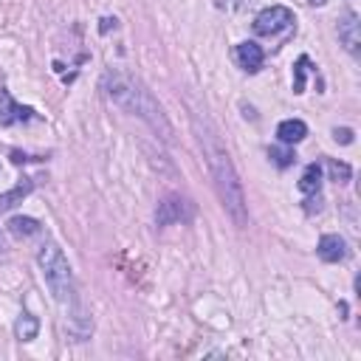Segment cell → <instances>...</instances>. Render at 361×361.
<instances>
[{
  "label": "cell",
  "mask_w": 361,
  "mask_h": 361,
  "mask_svg": "<svg viewBox=\"0 0 361 361\" xmlns=\"http://www.w3.org/2000/svg\"><path fill=\"white\" fill-rule=\"evenodd\" d=\"M37 265L42 271V279L54 296V302L59 305L62 310V322H65V330L71 333L73 341H85L90 338L93 333V319L79 296V288L73 282V271L62 254V248L56 243H42L39 254H37Z\"/></svg>",
  "instance_id": "1"
},
{
  "label": "cell",
  "mask_w": 361,
  "mask_h": 361,
  "mask_svg": "<svg viewBox=\"0 0 361 361\" xmlns=\"http://www.w3.org/2000/svg\"><path fill=\"white\" fill-rule=\"evenodd\" d=\"M195 130H197L209 172L214 178V192L220 197V206L234 220V226H245L248 223V206H245L243 183H240V175H237V169L231 164L228 149L223 147V141H220V135H217V130L212 127L209 118L200 121V116H195Z\"/></svg>",
  "instance_id": "2"
},
{
  "label": "cell",
  "mask_w": 361,
  "mask_h": 361,
  "mask_svg": "<svg viewBox=\"0 0 361 361\" xmlns=\"http://www.w3.org/2000/svg\"><path fill=\"white\" fill-rule=\"evenodd\" d=\"M102 90H104V96H107L116 107H121V110H127V113L144 118L164 141H172V127H169V121H166L161 104H158V102L149 96V90H144L135 79H130V76L121 73V71H107V73L102 76Z\"/></svg>",
  "instance_id": "3"
},
{
  "label": "cell",
  "mask_w": 361,
  "mask_h": 361,
  "mask_svg": "<svg viewBox=\"0 0 361 361\" xmlns=\"http://www.w3.org/2000/svg\"><path fill=\"white\" fill-rule=\"evenodd\" d=\"M195 217V206L180 197V195H164L158 209H155V223L158 226H175V223H189Z\"/></svg>",
  "instance_id": "4"
},
{
  "label": "cell",
  "mask_w": 361,
  "mask_h": 361,
  "mask_svg": "<svg viewBox=\"0 0 361 361\" xmlns=\"http://www.w3.org/2000/svg\"><path fill=\"white\" fill-rule=\"evenodd\" d=\"M293 25V11L285 8V6H271V8H262L257 17H254V31L259 37H274L285 28Z\"/></svg>",
  "instance_id": "5"
},
{
  "label": "cell",
  "mask_w": 361,
  "mask_h": 361,
  "mask_svg": "<svg viewBox=\"0 0 361 361\" xmlns=\"http://www.w3.org/2000/svg\"><path fill=\"white\" fill-rule=\"evenodd\" d=\"M338 39H341V45H344L353 56L361 54V23H358V14H355V11H347V14L338 20Z\"/></svg>",
  "instance_id": "6"
},
{
  "label": "cell",
  "mask_w": 361,
  "mask_h": 361,
  "mask_svg": "<svg viewBox=\"0 0 361 361\" xmlns=\"http://www.w3.org/2000/svg\"><path fill=\"white\" fill-rule=\"evenodd\" d=\"M28 118H34V110L17 104V102L11 99V93L0 87V124H3V127H11V124L28 121Z\"/></svg>",
  "instance_id": "7"
},
{
  "label": "cell",
  "mask_w": 361,
  "mask_h": 361,
  "mask_svg": "<svg viewBox=\"0 0 361 361\" xmlns=\"http://www.w3.org/2000/svg\"><path fill=\"white\" fill-rule=\"evenodd\" d=\"M234 56H237L240 68H243V71H248V73H257V71L262 68V59H265L262 48H259L257 42H251V39L240 42V45L234 48Z\"/></svg>",
  "instance_id": "8"
},
{
  "label": "cell",
  "mask_w": 361,
  "mask_h": 361,
  "mask_svg": "<svg viewBox=\"0 0 361 361\" xmlns=\"http://www.w3.org/2000/svg\"><path fill=\"white\" fill-rule=\"evenodd\" d=\"M316 254H319V259H324V262H341V259L347 257V243H344V237H338V234H324V237L319 240V245H316Z\"/></svg>",
  "instance_id": "9"
},
{
  "label": "cell",
  "mask_w": 361,
  "mask_h": 361,
  "mask_svg": "<svg viewBox=\"0 0 361 361\" xmlns=\"http://www.w3.org/2000/svg\"><path fill=\"white\" fill-rule=\"evenodd\" d=\"M305 135H307V124H305L302 118H285V121L276 127V138H279L285 147L299 144Z\"/></svg>",
  "instance_id": "10"
},
{
  "label": "cell",
  "mask_w": 361,
  "mask_h": 361,
  "mask_svg": "<svg viewBox=\"0 0 361 361\" xmlns=\"http://www.w3.org/2000/svg\"><path fill=\"white\" fill-rule=\"evenodd\" d=\"M31 189H34V178H23L17 186H11L8 192H3V195H0V212H8V209H14L17 203H23V200L31 195Z\"/></svg>",
  "instance_id": "11"
},
{
  "label": "cell",
  "mask_w": 361,
  "mask_h": 361,
  "mask_svg": "<svg viewBox=\"0 0 361 361\" xmlns=\"http://www.w3.org/2000/svg\"><path fill=\"white\" fill-rule=\"evenodd\" d=\"M37 333H39V319H37L34 313L23 310V313L17 316V322H14V336H17L20 341H31V338H37Z\"/></svg>",
  "instance_id": "12"
},
{
  "label": "cell",
  "mask_w": 361,
  "mask_h": 361,
  "mask_svg": "<svg viewBox=\"0 0 361 361\" xmlns=\"http://www.w3.org/2000/svg\"><path fill=\"white\" fill-rule=\"evenodd\" d=\"M319 189H322V166L313 161V164L305 166V172L299 178V192L302 195H316Z\"/></svg>",
  "instance_id": "13"
},
{
  "label": "cell",
  "mask_w": 361,
  "mask_h": 361,
  "mask_svg": "<svg viewBox=\"0 0 361 361\" xmlns=\"http://www.w3.org/2000/svg\"><path fill=\"white\" fill-rule=\"evenodd\" d=\"M6 228H8L14 237L25 240V237H34V234L39 231V220H34V217H25V214L20 217V214H17V217H11V220L6 223Z\"/></svg>",
  "instance_id": "14"
},
{
  "label": "cell",
  "mask_w": 361,
  "mask_h": 361,
  "mask_svg": "<svg viewBox=\"0 0 361 361\" xmlns=\"http://www.w3.org/2000/svg\"><path fill=\"white\" fill-rule=\"evenodd\" d=\"M327 172H330V180H336V183H347L353 178V169L344 161H336V158L327 161Z\"/></svg>",
  "instance_id": "15"
},
{
  "label": "cell",
  "mask_w": 361,
  "mask_h": 361,
  "mask_svg": "<svg viewBox=\"0 0 361 361\" xmlns=\"http://www.w3.org/2000/svg\"><path fill=\"white\" fill-rule=\"evenodd\" d=\"M307 68H310V59H307V56H299L296 65H293V93H305V76H307Z\"/></svg>",
  "instance_id": "16"
},
{
  "label": "cell",
  "mask_w": 361,
  "mask_h": 361,
  "mask_svg": "<svg viewBox=\"0 0 361 361\" xmlns=\"http://www.w3.org/2000/svg\"><path fill=\"white\" fill-rule=\"evenodd\" d=\"M268 158H271L276 166H282V169H285V166H290V164L296 161L293 149H285V147H271V149H268Z\"/></svg>",
  "instance_id": "17"
},
{
  "label": "cell",
  "mask_w": 361,
  "mask_h": 361,
  "mask_svg": "<svg viewBox=\"0 0 361 361\" xmlns=\"http://www.w3.org/2000/svg\"><path fill=\"white\" fill-rule=\"evenodd\" d=\"M333 138L341 141V144H353V130L350 127H336L333 130Z\"/></svg>",
  "instance_id": "18"
},
{
  "label": "cell",
  "mask_w": 361,
  "mask_h": 361,
  "mask_svg": "<svg viewBox=\"0 0 361 361\" xmlns=\"http://www.w3.org/2000/svg\"><path fill=\"white\" fill-rule=\"evenodd\" d=\"M110 25L116 28V17H104V20H102V25H99V31H102V34H107V31H110Z\"/></svg>",
  "instance_id": "19"
},
{
  "label": "cell",
  "mask_w": 361,
  "mask_h": 361,
  "mask_svg": "<svg viewBox=\"0 0 361 361\" xmlns=\"http://www.w3.org/2000/svg\"><path fill=\"white\" fill-rule=\"evenodd\" d=\"M0 254H6V243H3V234H0Z\"/></svg>",
  "instance_id": "20"
},
{
  "label": "cell",
  "mask_w": 361,
  "mask_h": 361,
  "mask_svg": "<svg viewBox=\"0 0 361 361\" xmlns=\"http://www.w3.org/2000/svg\"><path fill=\"white\" fill-rule=\"evenodd\" d=\"M307 3H310V6H322L324 0H307Z\"/></svg>",
  "instance_id": "21"
}]
</instances>
